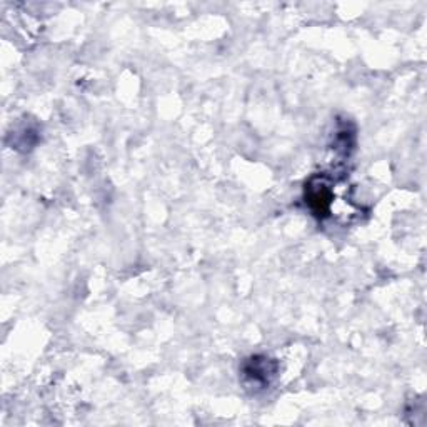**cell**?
<instances>
[{
  "label": "cell",
  "instance_id": "1",
  "mask_svg": "<svg viewBox=\"0 0 427 427\" xmlns=\"http://www.w3.org/2000/svg\"><path fill=\"white\" fill-rule=\"evenodd\" d=\"M270 364V359L252 357L246 366V376L255 384H269V379L274 374V367Z\"/></svg>",
  "mask_w": 427,
  "mask_h": 427
}]
</instances>
